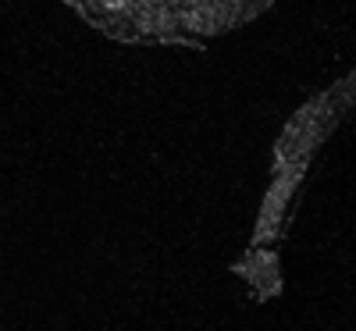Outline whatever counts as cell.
<instances>
[{
    "instance_id": "cell-1",
    "label": "cell",
    "mask_w": 356,
    "mask_h": 331,
    "mask_svg": "<svg viewBox=\"0 0 356 331\" xmlns=\"http://www.w3.org/2000/svg\"><path fill=\"white\" fill-rule=\"evenodd\" d=\"M65 8L125 47H203L250 25L271 0H65Z\"/></svg>"
}]
</instances>
